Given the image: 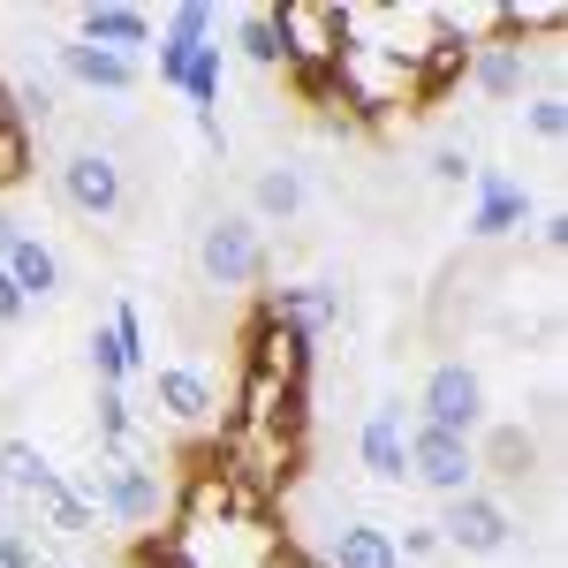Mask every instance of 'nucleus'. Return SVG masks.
Wrapping results in <instances>:
<instances>
[{"instance_id":"obj_7","label":"nucleus","mask_w":568,"mask_h":568,"mask_svg":"<svg viewBox=\"0 0 568 568\" xmlns=\"http://www.w3.org/2000/svg\"><path fill=\"white\" fill-rule=\"evenodd\" d=\"M417 425H439V433H463V439H478V425H485V379L470 372V364H433L425 372V394H417Z\"/></svg>"},{"instance_id":"obj_2","label":"nucleus","mask_w":568,"mask_h":568,"mask_svg":"<svg viewBox=\"0 0 568 568\" xmlns=\"http://www.w3.org/2000/svg\"><path fill=\"white\" fill-rule=\"evenodd\" d=\"M265 265H273V251H265V235H258L251 213H213L197 227V273H205V288L243 296V288L265 281Z\"/></svg>"},{"instance_id":"obj_20","label":"nucleus","mask_w":568,"mask_h":568,"mask_svg":"<svg viewBox=\"0 0 568 568\" xmlns=\"http://www.w3.org/2000/svg\"><path fill=\"white\" fill-rule=\"evenodd\" d=\"M0 265H8V281L23 288V304H45V296H61V258H53V243H39V235H16Z\"/></svg>"},{"instance_id":"obj_21","label":"nucleus","mask_w":568,"mask_h":568,"mask_svg":"<svg viewBox=\"0 0 568 568\" xmlns=\"http://www.w3.org/2000/svg\"><path fill=\"white\" fill-rule=\"evenodd\" d=\"M23 516H39V530H53V538H91V524H99L84 500L69 493V478H61V470L31 493V508H23ZM23 516H16V524H23Z\"/></svg>"},{"instance_id":"obj_26","label":"nucleus","mask_w":568,"mask_h":568,"mask_svg":"<svg viewBox=\"0 0 568 568\" xmlns=\"http://www.w3.org/2000/svg\"><path fill=\"white\" fill-rule=\"evenodd\" d=\"M524 130L538 136V144H561L568 136V91H530L524 99Z\"/></svg>"},{"instance_id":"obj_1","label":"nucleus","mask_w":568,"mask_h":568,"mask_svg":"<svg viewBox=\"0 0 568 568\" xmlns=\"http://www.w3.org/2000/svg\"><path fill=\"white\" fill-rule=\"evenodd\" d=\"M265 23H273V39H281V69L296 77V91L318 99L334 53H342V39H349V31H342V8H334V0H273Z\"/></svg>"},{"instance_id":"obj_24","label":"nucleus","mask_w":568,"mask_h":568,"mask_svg":"<svg viewBox=\"0 0 568 568\" xmlns=\"http://www.w3.org/2000/svg\"><path fill=\"white\" fill-rule=\"evenodd\" d=\"M152 31H160L168 53H197V45H213V8H205V0H175Z\"/></svg>"},{"instance_id":"obj_14","label":"nucleus","mask_w":568,"mask_h":568,"mask_svg":"<svg viewBox=\"0 0 568 568\" xmlns=\"http://www.w3.org/2000/svg\"><path fill=\"white\" fill-rule=\"evenodd\" d=\"M304 205H311L304 168H296V160H265L258 182H251V220H258V227H296Z\"/></svg>"},{"instance_id":"obj_32","label":"nucleus","mask_w":568,"mask_h":568,"mask_svg":"<svg viewBox=\"0 0 568 568\" xmlns=\"http://www.w3.org/2000/svg\"><path fill=\"white\" fill-rule=\"evenodd\" d=\"M538 243L561 258V251H568V213H546V220H538Z\"/></svg>"},{"instance_id":"obj_25","label":"nucleus","mask_w":568,"mask_h":568,"mask_svg":"<svg viewBox=\"0 0 568 568\" xmlns=\"http://www.w3.org/2000/svg\"><path fill=\"white\" fill-rule=\"evenodd\" d=\"M84 364H91V387H130V356H122V342H114V326H91L84 334Z\"/></svg>"},{"instance_id":"obj_12","label":"nucleus","mask_w":568,"mask_h":568,"mask_svg":"<svg viewBox=\"0 0 568 568\" xmlns=\"http://www.w3.org/2000/svg\"><path fill=\"white\" fill-rule=\"evenodd\" d=\"M524 220H530L524 182L508 175V168H485L478 160V175H470V235H478V243H500V235H516Z\"/></svg>"},{"instance_id":"obj_10","label":"nucleus","mask_w":568,"mask_h":568,"mask_svg":"<svg viewBox=\"0 0 568 568\" xmlns=\"http://www.w3.org/2000/svg\"><path fill=\"white\" fill-rule=\"evenodd\" d=\"M265 318H281V326H296L304 342H318L326 326H342V311H349V296H342V281H281V288H265Z\"/></svg>"},{"instance_id":"obj_30","label":"nucleus","mask_w":568,"mask_h":568,"mask_svg":"<svg viewBox=\"0 0 568 568\" xmlns=\"http://www.w3.org/2000/svg\"><path fill=\"white\" fill-rule=\"evenodd\" d=\"M394 554H402V561H425V554H439V530H433V524H402Z\"/></svg>"},{"instance_id":"obj_9","label":"nucleus","mask_w":568,"mask_h":568,"mask_svg":"<svg viewBox=\"0 0 568 568\" xmlns=\"http://www.w3.org/2000/svg\"><path fill=\"white\" fill-rule=\"evenodd\" d=\"M356 463L372 470V485H409V409H402V402H372V409H364Z\"/></svg>"},{"instance_id":"obj_22","label":"nucleus","mask_w":568,"mask_h":568,"mask_svg":"<svg viewBox=\"0 0 568 568\" xmlns=\"http://www.w3.org/2000/svg\"><path fill=\"white\" fill-rule=\"evenodd\" d=\"M500 39L508 45H561L568 39V0H500Z\"/></svg>"},{"instance_id":"obj_6","label":"nucleus","mask_w":568,"mask_h":568,"mask_svg":"<svg viewBox=\"0 0 568 568\" xmlns=\"http://www.w3.org/2000/svg\"><path fill=\"white\" fill-rule=\"evenodd\" d=\"M439 546L447 554H470V561H493V554H508L516 546V516H508V500L500 493H463V500H447L439 508Z\"/></svg>"},{"instance_id":"obj_23","label":"nucleus","mask_w":568,"mask_h":568,"mask_svg":"<svg viewBox=\"0 0 568 568\" xmlns=\"http://www.w3.org/2000/svg\"><path fill=\"white\" fill-rule=\"evenodd\" d=\"M220 84H227V45H197L190 61H182V99H190V114L197 122H220Z\"/></svg>"},{"instance_id":"obj_28","label":"nucleus","mask_w":568,"mask_h":568,"mask_svg":"<svg viewBox=\"0 0 568 568\" xmlns=\"http://www.w3.org/2000/svg\"><path fill=\"white\" fill-rule=\"evenodd\" d=\"M425 175H433L439 190H470V175H478V152H470V144H439L433 160H425Z\"/></svg>"},{"instance_id":"obj_5","label":"nucleus","mask_w":568,"mask_h":568,"mask_svg":"<svg viewBox=\"0 0 568 568\" xmlns=\"http://www.w3.org/2000/svg\"><path fill=\"white\" fill-rule=\"evenodd\" d=\"M409 485H425L433 500L478 493V447L463 433H439V425H417L409 417Z\"/></svg>"},{"instance_id":"obj_8","label":"nucleus","mask_w":568,"mask_h":568,"mask_svg":"<svg viewBox=\"0 0 568 568\" xmlns=\"http://www.w3.org/2000/svg\"><path fill=\"white\" fill-rule=\"evenodd\" d=\"M243 372L251 379H273V387H311V342L281 318H251L243 326Z\"/></svg>"},{"instance_id":"obj_27","label":"nucleus","mask_w":568,"mask_h":568,"mask_svg":"<svg viewBox=\"0 0 568 568\" xmlns=\"http://www.w3.org/2000/svg\"><path fill=\"white\" fill-rule=\"evenodd\" d=\"M235 53H243L251 69H281V39H273V23H265V8H251V16L235 23Z\"/></svg>"},{"instance_id":"obj_18","label":"nucleus","mask_w":568,"mask_h":568,"mask_svg":"<svg viewBox=\"0 0 568 568\" xmlns=\"http://www.w3.org/2000/svg\"><path fill=\"white\" fill-rule=\"evenodd\" d=\"M478 478L493 470V478H508V485H524L530 470H538V439L524 433V425H478Z\"/></svg>"},{"instance_id":"obj_31","label":"nucleus","mask_w":568,"mask_h":568,"mask_svg":"<svg viewBox=\"0 0 568 568\" xmlns=\"http://www.w3.org/2000/svg\"><path fill=\"white\" fill-rule=\"evenodd\" d=\"M31 318V304H23V288L8 281V265H0V326H23Z\"/></svg>"},{"instance_id":"obj_29","label":"nucleus","mask_w":568,"mask_h":568,"mask_svg":"<svg viewBox=\"0 0 568 568\" xmlns=\"http://www.w3.org/2000/svg\"><path fill=\"white\" fill-rule=\"evenodd\" d=\"M0 568H45L39 561V538L23 524H0Z\"/></svg>"},{"instance_id":"obj_15","label":"nucleus","mask_w":568,"mask_h":568,"mask_svg":"<svg viewBox=\"0 0 568 568\" xmlns=\"http://www.w3.org/2000/svg\"><path fill=\"white\" fill-rule=\"evenodd\" d=\"M463 84L485 91V99H500V106H516V99L530 91V53H524V45H508V39H493V45H478V53H470Z\"/></svg>"},{"instance_id":"obj_3","label":"nucleus","mask_w":568,"mask_h":568,"mask_svg":"<svg viewBox=\"0 0 568 568\" xmlns=\"http://www.w3.org/2000/svg\"><path fill=\"white\" fill-rule=\"evenodd\" d=\"M53 190H61V205L77 220L99 227V220H122V205H130V168L106 144H69L61 168H53Z\"/></svg>"},{"instance_id":"obj_17","label":"nucleus","mask_w":568,"mask_h":568,"mask_svg":"<svg viewBox=\"0 0 568 568\" xmlns=\"http://www.w3.org/2000/svg\"><path fill=\"white\" fill-rule=\"evenodd\" d=\"M53 478V463H45L39 439H0V508H8V524L31 508V493Z\"/></svg>"},{"instance_id":"obj_4","label":"nucleus","mask_w":568,"mask_h":568,"mask_svg":"<svg viewBox=\"0 0 568 568\" xmlns=\"http://www.w3.org/2000/svg\"><path fill=\"white\" fill-rule=\"evenodd\" d=\"M99 516L152 538V524L175 516V478H168L160 463H106V455H99Z\"/></svg>"},{"instance_id":"obj_19","label":"nucleus","mask_w":568,"mask_h":568,"mask_svg":"<svg viewBox=\"0 0 568 568\" xmlns=\"http://www.w3.org/2000/svg\"><path fill=\"white\" fill-rule=\"evenodd\" d=\"M318 561H326V568H402V554H394V530L387 524H364V516H356V524L334 530V546H326Z\"/></svg>"},{"instance_id":"obj_34","label":"nucleus","mask_w":568,"mask_h":568,"mask_svg":"<svg viewBox=\"0 0 568 568\" xmlns=\"http://www.w3.org/2000/svg\"><path fill=\"white\" fill-rule=\"evenodd\" d=\"M16 235H31V227H16V220L0 213V258H8V243H16Z\"/></svg>"},{"instance_id":"obj_11","label":"nucleus","mask_w":568,"mask_h":568,"mask_svg":"<svg viewBox=\"0 0 568 568\" xmlns=\"http://www.w3.org/2000/svg\"><path fill=\"white\" fill-rule=\"evenodd\" d=\"M152 409H160L175 433H205L220 417V394L197 364H160V372H152Z\"/></svg>"},{"instance_id":"obj_33","label":"nucleus","mask_w":568,"mask_h":568,"mask_svg":"<svg viewBox=\"0 0 568 568\" xmlns=\"http://www.w3.org/2000/svg\"><path fill=\"white\" fill-rule=\"evenodd\" d=\"M265 568H326V561L304 554V546H273V561H265Z\"/></svg>"},{"instance_id":"obj_16","label":"nucleus","mask_w":568,"mask_h":568,"mask_svg":"<svg viewBox=\"0 0 568 568\" xmlns=\"http://www.w3.org/2000/svg\"><path fill=\"white\" fill-rule=\"evenodd\" d=\"M77 39L106 45V53H130V61H136V45H152V16L130 8V0H99V8L77 16Z\"/></svg>"},{"instance_id":"obj_13","label":"nucleus","mask_w":568,"mask_h":568,"mask_svg":"<svg viewBox=\"0 0 568 568\" xmlns=\"http://www.w3.org/2000/svg\"><path fill=\"white\" fill-rule=\"evenodd\" d=\"M53 69H61L69 84H84V91H106V99H130V91L144 84V69H136L130 53H106V45H84V39L53 45Z\"/></svg>"}]
</instances>
